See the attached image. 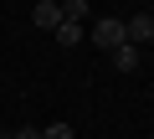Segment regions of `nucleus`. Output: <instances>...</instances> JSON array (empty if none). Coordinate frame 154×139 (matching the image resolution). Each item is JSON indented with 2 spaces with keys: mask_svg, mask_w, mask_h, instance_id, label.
<instances>
[{
  "mask_svg": "<svg viewBox=\"0 0 154 139\" xmlns=\"http://www.w3.org/2000/svg\"><path fill=\"white\" fill-rule=\"evenodd\" d=\"M128 36H123V21L118 16H103V21H93V46H103V52H118Z\"/></svg>",
  "mask_w": 154,
  "mask_h": 139,
  "instance_id": "f257e3e1",
  "label": "nucleus"
},
{
  "mask_svg": "<svg viewBox=\"0 0 154 139\" xmlns=\"http://www.w3.org/2000/svg\"><path fill=\"white\" fill-rule=\"evenodd\" d=\"M123 36H128V46H139V41H154V16H149V11L128 16V21H123Z\"/></svg>",
  "mask_w": 154,
  "mask_h": 139,
  "instance_id": "f03ea898",
  "label": "nucleus"
},
{
  "mask_svg": "<svg viewBox=\"0 0 154 139\" xmlns=\"http://www.w3.org/2000/svg\"><path fill=\"white\" fill-rule=\"evenodd\" d=\"M31 21L41 31H57L62 26V5H57V0H36V5H31Z\"/></svg>",
  "mask_w": 154,
  "mask_h": 139,
  "instance_id": "7ed1b4c3",
  "label": "nucleus"
},
{
  "mask_svg": "<svg viewBox=\"0 0 154 139\" xmlns=\"http://www.w3.org/2000/svg\"><path fill=\"white\" fill-rule=\"evenodd\" d=\"M108 57H113L118 72H139V46H128V41H123V46H118V52H108Z\"/></svg>",
  "mask_w": 154,
  "mask_h": 139,
  "instance_id": "20e7f679",
  "label": "nucleus"
},
{
  "mask_svg": "<svg viewBox=\"0 0 154 139\" xmlns=\"http://www.w3.org/2000/svg\"><path fill=\"white\" fill-rule=\"evenodd\" d=\"M82 16H88V0H62V21L82 26Z\"/></svg>",
  "mask_w": 154,
  "mask_h": 139,
  "instance_id": "39448f33",
  "label": "nucleus"
},
{
  "mask_svg": "<svg viewBox=\"0 0 154 139\" xmlns=\"http://www.w3.org/2000/svg\"><path fill=\"white\" fill-rule=\"evenodd\" d=\"M57 41H62V46H77V41H82V26L62 21V26H57Z\"/></svg>",
  "mask_w": 154,
  "mask_h": 139,
  "instance_id": "423d86ee",
  "label": "nucleus"
},
{
  "mask_svg": "<svg viewBox=\"0 0 154 139\" xmlns=\"http://www.w3.org/2000/svg\"><path fill=\"white\" fill-rule=\"evenodd\" d=\"M41 139H77V129H72V124H46Z\"/></svg>",
  "mask_w": 154,
  "mask_h": 139,
  "instance_id": "0eeeda50",
  "label": "nucleus"
},
{
  "mask_svg": "<svg viewBox=\"0 0 154 139\" xmlns=\"http://www.w3.org/2000/svg\"><path fill=\"white\" fill-rule=\"evenodd\" d=\"M11 139H41V129H31V124H26V129H16Z\"/></svg>",
  "mask_w": 154,
  "mask_h": 139,
  "instance_id": "6e6552de",
  "label": "nucleus"
},
{
  "mask_svg": "<svg viewBox=\"0 0 154 139\" xmlns=\"http://www.w3.org/2000/svg\"><path fill=\"white\" fill-rule=\"evenodd\" d=\"M0 139H11V134H0Z\"/></svg>",
  "mask_w": 154,
  "mask_h": 139,
  "instance_id": "1a4fd4ad",
  "label": "nucleus"
}]
</instances>
